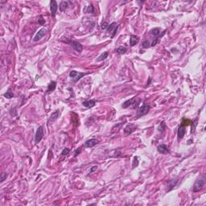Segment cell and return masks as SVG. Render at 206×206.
Here are the masks:
<instances>
[{"label":"cell","mask_w":206,"mask_h":206,"mask_svg":"<svg viewBox=\"0 0 206 206\" xmlns=\"http://www.w3.org/2000/svg\"><path fill=\"white\" fill-rule=\"evenodd\" d=\"M81 151V148H78V150L76 151V152H75V156H77V155H78L79 154H80Z\"/></svg>","instance_id":"33"},{"label":"cell","mask_w":206,"mask_h":206,"mask_svg":"<svg viewBox=\"0 0 206 206\" xmlns=\"http://www.w3.org/2000/svg\"><path fill=\"white\" fill-rule=\"evenodd\" d=\"M71 45L73 47V48L78 52H81L83 50V46L81 45V43H79L77 41H71Z\"/></svg>","instance_id":"9"},{"label":"cell","mask_w":206,"mask_h":206,"mask_svg":"<svg viewBox=\"0 0 206 206\" xmlns=\"http://www.w3.org/2000/svg\"><path fill=\"white\" fill-rule=\"evenodd\" d=\"M85 75H86V73H80V72H77L75 70H73V71L70 72L69 77H70V78L72 79V81H73V82H77V81H78L79 80H80L81 78H82L83 77H85Z\"/></svg>","instance_id":"2"},{"label":"cell","mask_w":206,"mask_h":206,"mask_svg":"<svg viewBox=\"0 0 206 206\" xmlns=\"http://www.w3.org/2000/svg\"><path fill=\"white\" fill-rule=\"evenodd\" d=\"M139 40V36H137V35H131V39H130V45H131V47L135 46V44H138Z\"/></svg>","instance_id":"14"},{"label":"cell","mask_w":206,"mask_h":206,"mask_svg":"<svg viewBox=\"0 0 206 206\" xmlns=\"http://www.w3.org/2000/svg\"><path fill=\"white\" fill-rule=\"evenodd\" d=\"M150 32H151V34L154 36V38H159V39H160V37H162L163 35L165 34V31L161 34V31H160V28H153V29L151 30Z\"/></svg>","instance_id":"8"},{"label":"cell","mask_w":206,"mask_h":206,"mask_svg":"<svg viewBox=\"0 0 206 206\" xmlns=\"http://www.w3.org/2000/svg\"><path fill=\"white\" fill-rule=\"evenodd\" d=\"M166 127V126H165V122H161V124L160 126V127H159V131H164V129Z\"/></svg>","instance_id":"27"},{"label":"cell","mask_w":206,"mask_h":206,"mask_svg":"<svg viewBox=\"0 0 206 206\" xmlns=\"http://www.w3.org/2000/svg\"><path fill=\"white\" fill-rule=\"evenodd\" d=\"M192 143H193V140H192V139H189V141H188V143H187V144H188V145H189V144H191Z\"/></svg>","instance_id":"35"},{"label":"cell","mask_w":206,"mask_h":206,"mask_svg":"<svg viewBox=\"0 0 206 206\" xmlns=\"http://www.w3.org/2000/svg\"><path fill=\"white\" fill-rule=\"evenodd\" d=\"M139 165V158L135 156L134 158V161H133V164H132V168H135L136 167H138Z\"/></svg>","instance_id":"26"},{"label":"cell","mask_w":206,"mask_h":206,"mask_svg":"<svg viewBox=\"0 0 206 206\" xmlns=\"http://www.w3.org/2000/svg\"><path fill=\"white\" fill-rule=\"evenodd\" d=\"M60 115V111L59 110H56L54 111L53 113L51 114V116L48 118V123H52V122H54L55 121H56V119L58 118Z\"/></svg>","instance_id":"12"},{"label":"cell","mask_w":206,"mask_h":206,"mask_svg":"<svg viewBox=\"0 0 206 206\" xmlns=\"http://www.w3.org/2000/svg\"><path fill=\"white\" fill-rule=\"evenodd\" d=\"M85 11V13H94V8H93V5L88 6Z\"/></svg>","instance_id":"25"},{"label":"cell","mask_w":206,"mask_h":206,"mask_svg":"<svg viewBox=\"0 0 206 206\" xmlns=\"http://www.w3.org/2000/svg\"><path fill=\"white\" fill-rule=\"evenodd\" d=\"M185 132H186L185 126L180 125V126L179 129H178V131H177V135H178V139H183L184 136V135H185Z\"/></svg>","instance_id":"11"},{"label":"cell","mask_w":206,"mask_h":206,"mask_svg":"<svg viewBox=\"0 0 206 206\" xmlns=\"http://www.w3.org/2000/svg\"><path fill=\"white\" fill-rule=\"evenodd\" d=\"M56 87V82L54 81H51L50 82V84L48 85V89H47V93H50V92L54 91Z\"/></svg>","instance_id":"16"},{"label":"cell","mask_w":206,"mask_h":206,"mask_svg":"<svg viewBox=\"0 0 206 206\" xmlns=\"http://www.w3.org/2000/svg\"><path fill=\"white\" fill-rule=\"evenodd\" d=\"M118 29V26L116 27V28H115V29H114V31H113V33H112V35H111V38H112V39H113V38L114 37V35H116Z\"/></svg>","instance_id":"32"},{"label":"cell","mask_w":206,"mask_h":206,"mask_svg":"<svg viewBox=\"0 0 206 206\" xmlns=\"http://www.w3.org/2000/svg\"><path fill=\"white\" fill-rule=\"evenodd\" d=\"M118 24L116 23L115 22L110 23V24L109 25V26H108L107 29H106V31L108 32V33H113V31H114V29L116 28V27L118 26Z\"/></svg>","instance_id":"17"},{"label":"cell","mask_w":206,"mask_h":206,"mask_svg":"<svg viewBox=\"0 0 206 206\" xmlns=\"http://www.w3.org/2000/svg\"><path fill=\"white\" fill-rule=\"evenodd\" d=\"M132 101H133V99H130V100L126 101V102L123 104H122V108H124V109H125V108L129 107L132 104Z\"/></svg>","instance_id":"23"},{"label":"cell","mask_w":206,"mask_h":206,"mask_svg":"<svg viewBox=\"0 0 206 206\" xmlns=\"http://www.w3.org/2000/svg\"><path fill=\"white\" fill-rule=\"evenodd\" d=\"M68 2L66 1H62L60 2L59 5V9L60 11H64V10H66V9L68 8Z\"/></svg>","instance_id":"18"},{"label":"cell","mask_w":206,"mask_h":206,"mask_svg":"<svg viewBox=\"0 0 206 206\" xmlns=\"http://www.w3.org/2000/svg\"><path fill=\"white\" fill-rule=\"evenodd\" d=\"M57 2L55 0H52V1L50 2V10H51V15L52 17H55L56 15V11H57Z\"/></svg>","instance_id":"6"},{"label":"cell","mask_w":206,"mask_h":206,"mask_svg":"<svg viewBox=\"0 0 206 206\" xmlns=\"http://www.w3.org/2000/svg\"><path fill=\"white\" fill-rule=\"evenodd\" d=\"M43 137H44V129H43V126H39L36 133H35V143H39L40 141L42 140Z\"/></svg>","instance_id":"4"},{"label":"cell","mask_w":206,"mask_h":206,"mask_svg":"<svg viewBox=\"0 0 206 206\" xmlns=\"http://www.w3.org/2000/svg\"><path fill=\"white\" fill-rule=\"evenodd\" d=\"M83 106L87 107V108H92L96 105V101L95 100H89V101H85L82 102Z\"/></svg>","instance_id":"15"},{"label":"cell","mask_w":206,"mask_h":206,"mask_svg":"<svg viewBox=\"0 0 206 206\" xmlns=\"http://www.w3.org/2000/svg\"><path fill=\"white\" fill-rule=\"evenodd\" d=\"M46 32H47L46 28H41L40 30H39L37 33L35 34V37H34V41L35 42H37V41L39 40V39H41L45 35Z\"/></svg>","instance_id":"5"},{"label":"cell","mask_w":206,"mask_h":206,"mask_svg":"<svg viewBox=\"0 0 206 206\" xmlns=\"http://www.w3.org/2000/svg\"><path fill=\"white\" fill-rule=\"evenodd\" d=\"M98 143V141L95 139H89L87 141H85V146L86 147H94L96 144Z\"/></svg>","instance_id":"13"},{"label":"cell","mask_w":206,"mask_h":206,"mask_svg":"<svg viewBox=\"0 0 206 206\" xmlns=\"http://www.w3.org/2000/svg\"><path fill=\"white\" fill-rule=\"evenodd\" d=\"M108 56H109V52H104L102 54H101V55L97 57V59L96 60L97 62H100V61H102L104 60H106V58H108Z\"/></svg>","instance_id":"19"},{"label":"cell","mask_w":206,"mask_h":206,"mask_svg":"<svg viewBox=\"0 0 206 206\" xmlns=\"http://www.w3.org/2000/svg\"><path fill=\"white\" fill-rule=\"evenodd\" d=\"M192 123H193V122L190 121L189 119H185V118H184L183 121H182L181 125H182V126H189V125H191Z\"/></svg>","instance_id":"24"},{"label":"cell","mask_w":206,"mask_h":206,"mask_svg":"<svg viewBox=\"0 0 206 206\" xmlns=\"http://www.w3.org/2000/svg\"><path fill=\"white\" fill-rule=\"evenodd\" d=\"M108 26H109V24H108V23L107 22H103L102 23V26H101V28H102V29H107V27H108Z\"/></svg>","instance_id":"29"},{"label":"cell","mask_w":206,"mask_h":206,"mask_svg":"<svg viewBox=\"0 0 206 206\" xmlns=\"http://www.w3.org/2000/svg\"><path fill=\"white\" fill-rule=\"evenodd\" d=\"M151 81V78H149V81H147V85H150Z\"/></svg>","instance_id":"36"},{"label":"cell","mask_w":206,"mask_h":206,"mask_svg":"<svg viewBox=\"0 0 206 206\" xmlns=\"http://www.w3.org/2000/svg\"><path fill=\"white\" fill-rule=\"evenodd\" d=\"M97 168H98V167H97V166H94V167H93V168H92L91 170H90V172H94L95 170H97Z\"/></svg>","instance_id":"34"},{"label":"cell","mask_w":206,"mask_h":206,"mask_svg":"<svg viewBox=\"0 0 206 206\" xmlns=\"http://www.w3.org/2000/svg\"><path fill=\"white\" fill-rule=\"evenodd\" d=\"M4 97H6V98H8V99H10V98H12V97H14V94H13V93L11 92V89H8V91L6 92L5 94H4Z\"/></svg>","instance_id":"22"},{"label":"cell","mask_w":206,"mask_h":206,"mask_svg":"<svg viewBox=\"0 0 206 206\" xmlns=\"http://www.w3.org/2000/svg\"><path fill=\"white\" fill-rule=\"evenodd\" d=\"M39 24H40V25H44V23H45V19H43V17L42 16H40L39 17Z\"/></svg>","instance_id":"30"},{"label":"cell","mask_w":206,"mask_h":206,"mask_svg":"<svg viewBox=\"0 0 206 206\" xmlns=\"http://www.w3.org/2000/svg\"><path fill=\"white\" fill-rule=\"evenodd\" d=\"M150 109H151V107H150L149 105L143 104V106L139 108V110L138 111V114H137V116H138V118H139V117L143 116V115H146L148 112H149Z\"/></svg>","instance_id":"3"},{"label":"cell","mask_w":206,"mask_h":206,"mask_svg":"<svg viewBox=\"0 0 206 206\" xmlns=\"http://www.w3.org/2000/svg\"><path fill=\"white\" fill-rule=\"evenodd\" d=\"M142 46H143V48H148L151 46V42L148 40V39H147V40H144L143 42V44H142Z\"/></svg>","instance_id":"21"},{"label":"cell","mask_w":206,"mask_h":206,"mask_svg":"<svg viewBox=\"0 0 206 206\" xmlns=\"http://www.w3.org/2000/svg\"><path fill=\"white\" fill-rule=\"evenodd\" d=\"M118 53H120V54H124L126 53V52H127V48H126V47H118V48H116V50H115Z\"/></svg>","instance_id":"20"},{"label":"cell","mask_w":206,"mask_h":206,"mask_svg":"<svg viewBox=\"0 0 206 206\" xmlns=\"http://www.w3.org/2000/svg\"><path fill=\"white\" fill-rule=\"evenodd\" d=\"M69 151H70V150H69V148H64V149L62 151V152H61V155H68V153H69Z\"/></svg>","instance_id":"28"},{"label":"cell","mask_w":206,"mask_h":206,"mask_svg":"<svg viewBox=\"0 0 206 206\" xmlns=\"http://www.w3.org/2000/svg\"><path fill=\"white\" fill-rule=\"evenodd\" d=\"M157 150L160 153L163 154V155H166L169 153V150L167 145L165 144H161V145H159L157 147Z\"/></svg>","instance_id":"10"},{"label":"cell","mask_w":206,"mask_h":206,"mask_svg":"<svg viewBox=\"0 0 206 206\" xmlns=\"http://www.w3.org/2000/svg\"><path fill=\"white\" fill-rule=\"evenodd\" d=\"M206 183V178L205 175H202L201 176H200L199 178L196 180L195 182L193 188V191L194 193H197V192L201 191L205 185Z\"/></svg>","instance_id":"1"},{"label":"cell","mask_w":206,"mask_h":206,"mask_svg":"<svg viewBox=\"0 0 206 206\" xmlns=\"http://www.w3.org/2000/svg\"><path fill=\"white\" fill-rule=\"evenodd\" d=\"M6 176H7V175H6V173H2L1 174V182L4 181V180L6 179Z\"/></svg>","instance_id":"31"},{"label":"cell","mask_w":206,"mask_h":206,"mask_svg":"<svg viewBox=\"0 0 206 206\" xmlns=\"http://www.w3.org/2000/svg\"><path fill=\"white\" fill-rule=\"evenodd\" d=\"M136 129H137V126H135V124H132V123L128 124L124 128V133L126 135H131V134H132Z\"/></svg>","instance_id":"7"}]
</instances>
